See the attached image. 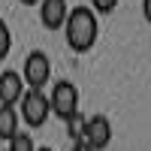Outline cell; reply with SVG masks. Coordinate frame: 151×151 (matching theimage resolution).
<instances>
[{"instance_id":"obj_15","label":"cell","mask_w":151,"mask_h":151,"mask_svg":"<svg viewBox=\"0 0 151 151\" xmlns=\"http://www.w3.org/2000/svg\"><path fill=\"white\" fill-rule=\"evenodd\" d=\"M36 151H55V148H36Z\"/></svg>"},{"instance_id":"obj_9","label":"cell","mask_w":151,"mask_h":151,"mask_svg":"<svg viewBox=\"0 0 151 151\" xmlns=\"http://www.w3.org/2000/svg\"><path fill=\"white\" fill-rule=\"evenodd\" d=\"M85 121H88V118L82 115V112H76L73 118H67V121H64V124H67V136H70L73 142H79L82 136H85Z\"/></svg>"},{"instance_id":"obj_3","label":"cell","mask_w":151,"mask_h":151,"mask_svg":"<svg viewBox=\"0 0 151 151\" xmlns=\"http://www.w3.org/2000/svg\"><path fill=\"white\" fill-rule=\"evenodd\" d=\"M18 118H24V124L27 127H42V124L48 121V115H52V109H48V97L42 91H24V97L18 100Z\"/></svg>"},{"instance_id":"obj_6","label":"cell","mask_w":151,"mask_h":151,"mask_svg":"<svg viewBox=\"0 0 151 151\" xmlns=\"http://www.w3.org/2000/svg\"><path fill=\"white\" fill-rule=\"evenodd\" d=\"M67 15H70L67 0H40V21L45 30H60Z\"/></svg>"},{"instance_id":"obj_11","label":"cell","mask_w":151,"mask_h":151,"mask_svg":"<svg viewBox=\"0 0 151 151\" xmlns=\"http://www.w3.org/2000/svg\"><path fill=\"white\" fill-rule=\"evenodd\" d=\"M12 52V30H9V24L0 18V60H6Z\"/></svg>"},{"instance_id":"obj_14","label":"cell","mask_w":151,"mask_h":151,"mask_svg":"<svg viewBox=\"0 0 151 151\" xmlns=\"http://www.w3.org/2000/svg\"><path fill=\"white\" fill-rule=\"evenodd\" d=\"M18 3H24V6H40V0H18Z\"/></svg>"},{"instance_id":"obj_10","label":"cell","mask_w":151,"mask_h":151,"mask_svg":"<svg viewBox=\"0 0 151 151\" xmlns=\"http://www.w3.org/2000/svg\"><path fill=\"white\" fill-rule=\"evenodd\" d=\"M6 145H9V151H36L33 136H30V133H15Z\"/></svg>"},{"instance_id":"obj_4","label":"cell","mask_w":151,"mask_h":151,"mask_svg":"<svg viewBox=\"0 0 151 151\" xmlns=\"http://www.w3.org/2000/svg\"><path fill=\"white\" fill-rule=\"evenodd\" d=\"M52 79V60L45 52H30L24 58V70H21V82L30 91H42Z\"/></svg>"},{"instance_id":"obj_1","label":"cell","mask_w":151,"mask_h":151,"mask_svg":"<svg viewBox=\"0 0 151 151\" xmlns=\"http://www.w3.org/2000/svg\"><path fill=\"white\" fill-rule=\"evenodd\" d=\"M60 30H64V40H67V45L73 48V52L85 55V52H91V48L97 45L100 21L91 12V6H76V9H70V15H67V21H64Z\"/></svg>"},{"instance_id":"obj_13","label":"cell","mask_w":151,"mask_h":151,"mask_svg":"<svg viewBox=\"0 0 151 151\" xmlns=\"http://www.w3.org/2000/svg\"><path fill=\"white\" fill-rule=\"evenodd\" d=\"M73 151H91V148H88V145L79 139V142H73Z\"/></svg>"},{"instance_id":"obj_2","label":"cell","mask_w":151,"mask_h":151,"mask_svg":"<svg viewBox=\"0 0 151 151\" xmlns=\"http://www.w3.org/2000/svg\"><path fill=\"white\" fill-rule=\"evenodd\" d=\"M45 97H48L52 115H58L60 121H67V118H73L76 112H79V88L73 82H67V79H58L52 94H45Z\"/></svg>"},{"instance_id":"obj_5","label":"cell","mask_w":151,"mask_h":151,"mask_svg":"<svg viewBox=\"0 0 151 151\" xmlns=\"http://www.w3.org/2000/svg\"><path fill=\"white\" fill-rule=\"evenodd\" d=\"M82 142L91 148V151H103L109 148L112 142V121L106 115H91L85 121V136H82Z\"/></svg>"},{"instance_id":"obj_12","label":"cell","mask_w":151,"mask_h":151,"mask_svg":"<svg viewBox=\"0 0 151 151\" xmlns=\"http://www.w3.org/2000/svg\"><path fill=\"white\" fill-rule=\"evenodd\" d=\"M118 9V0H91V12L97 15H109V12H115Z\"/></svg>"},{"instance_id":"obj_8","label":"cell","mask_w":151,"mask_h":151,"mask_svg":"<svg viewBox=\"0 0 151 151\" xmlns=\"http://www.w3.org/2000/svg\"><path fill=\"white\" fill-rule=\"evenodd\" d=\"M18 133V112L15 106H0V139L9 142Z\"/></svg>"},{"instance_id":"obj_7","label":"cell","mask_w":151,"mask_h":151,"mask_svg":"<svg viewBox=\"0 0 151 151\" xmlns=\"http://www.w3.org/2000/svg\"><path fill=\"white\" fill-rule=\"evenodd\" d=\"M24 91H27V88L21 82V73H15V70L0 73V106H18Z\"/></svg>"}]
</instances>
